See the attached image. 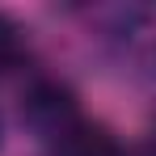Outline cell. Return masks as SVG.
<instances>
[{
	"label": "cell",
	"mask_w": 156,
	"mask_h": 156,
	"mask_svg": "<svg viewBox=\"0 0 156 156\" xmlns=\"http://www.w3.org/2000/svg\"><path fill=\"white\" fill-rule=\"evenodd\" d=\"M42 144H47V156H127L114 131L84 114H72L68 122H59Z\"/></svg>",
	"instance_id": "6da1fadb"
},
{
	"label": "cell",
	"mask_w": 156,
	"mask_h": 156,
	"mask_svg": "<svg viewBox=\"0 0 156 156\" xmlns=\"http://www.w3.org/2000/svg\"><path fill=\"white\" fill-rule=\"evenodd\" d=\"M21 55H26L21 30H17V21H9V17L0 13V72L17 68V63H21Z\"/></svg>",
	"instance_id": "7a4b0ae2"
}]
</instances>
